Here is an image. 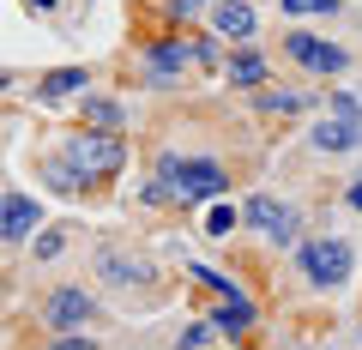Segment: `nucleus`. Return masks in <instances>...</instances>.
<instances>
[{"label":"nucleus","mask_w":362,"mask_h":350,"mask_svg":"<svg viewBox=\"0 0 362 350\" xmlns=\"http://www.w3.org/2000/svg\"><path fill=\"white\" fill-rule=\"evenodd\" d=\"M157 175L175 187V206H211V199L230 194V169L218 157H181V151H163L157 157Z\"/></svg>","instance_id":"nucleus-1"},{"label":"nucleus","mask_w":362,"mask_h":350,"mask_svg":"<svg viewBox=\"0 0 362 350\" xmlns=\"http://www.w3.org/2000/svg\"><path fill=\"white\" fill-rule=\"evenodd\" d=\"M61 157L97 187V182H109V175L127 169V139H121V133H103V127H78L73 139L61 145Z\"/></svg>","instance_id":"nucleus-2"},{"label":"nucleus","mask_w":362,"mask_h":350,"mask_svg":"<svg viewBox=\"0 0 362 350\" xmlns=\"http://www.w3.org/2000/svg\"><path fill=\"white\" fill-rule=\"evenodd\" d=\"M308 145L320 157H344V151H356L362 145V103L350 91H332L326 97V115L308 127Z\"/></svg>","instance_id":"nucleus-3"},{"label":"nucleus","mask_w":362,"mask_h":350,"mask_svg":"<svg viewBox=\"0 0 362 350\" xmlns=\"http://www.w3.org/2000/svg\"><path fill=\"white\" fill-rule=\"evenodd\" d=\"M296 266H302V278H308L314 290H338L356 272V254H350L344 235H308V242L296 247Z\"/></svg>","instance_id":"nucleus-4"},{"label":"nucleus","mask_w":362,"mask_h":350,"mask_svg":"<svg viewBox=\"0 0 362 350\" xmlns=\"http://www.w3.org/2000/svg\"><path fill=\"white\" fill-rule=\"evenodd\" d=\"M278 42H284V54H290V61L302 66V73H314V78H338V73L350 66V54L338 49V42L314 37V30H284Z\"/></svg>","instance_id":"nucleus-5"},{"label":"nucleus","mask_w":362,"mask_h":350,"mask_svg":"<svg viewBox=\"0 0 362 350\" xmlns=\"http://www.w3.org/2000/svg\"><path fill=\"white\" fill-rule=\"evenodd\" d=\"M90 314H97V302H90L85 284H54L49 302H42V326L49 332H78V326H90Z\"/></svg>","instance_id":"nucleus-6"},{"label":"nucleus","mask_w":362,"mask_h":350,"mask_svg":"<svg viewBox=\"0 0 362 350\" xmlns=\"http://www.w3.org/2000/svg\"><path fill=\"white\" fill-rule=\"evenodd\" d=\"M242 223L247 230H259L266 242H278V247H290L296 242V206H284V199H272V194H254L242 206Z\"/></svg>","instance_id":"nucleus-7"},{"label":"nucleus","mask_w":362,"mask_h":350,"mask_svg":"<svg viewBox=\"0 0 362 350\" xmlns=\"http://www.w3.org/2000/svg\"><path fill=\"white\" fill-rule=\"evenodd\" d=\"M187 66H194V37H151L145 42V73H151V85H175Z\"/></svg>","instance_id":"nucleus-8"},{"label":"nucleus","mask_w":362,"mask_h":350,"mask_svg":"<svg viewBox=\"0 0 362 350\" xmlns=\"http://www.w3.org/2000/svg\"><path fill=\"white\" fill-rule=\"evenodd\" d=\"M97 278H103V284H115V290L157 284L151 259H145V254H127V247H103V254H97Z\"/></svg>","instance_id":"nucleus-9"},{"label":"nucleus","mask_w":362,"mask_h":350,"mask_svg":"<svg viewBox=\"0 0 362 350\" xmlns=\"http://www.w3.org/2000/svg\"><path fill=\"white\" fill-rule=\"evenodd\" d=\"M206 13H211V37H218V42H247L254 25H259L247 0H211Z\"/></svg>","instance_id":"nucleus-10"},{"label":"nucleus","mask_w":362,"mask_h":350,"mask_svg":"<svg viewBox=\"0 0 362 350\" xmlns=\"http://www.w3.org/2000/svg\"><path fill=\"white\" fill-rule=\"evenodd\" d=\"M42 223V206L30 194H0V242H25V235H37Z\"/></svg>","instance_id":"nucleus-11"},{"label":"nucleus","mask_w":362,"mask_h":350,"mask_svg":"<svg viewBox=\"0 0 362 350\" xmlns=\"http://www.w3.org/2000/svg\"><path fill=\"white\" fill-rule=\"evenodd\" d=\"M266 78H272V66L259 61L254 49H235L230 61H223V85H230V91H259Z\"/></svg>","instance_id":"nucleus-12"},{"label":"nucleus","mask_w":362,"mask_h":350,"mask_svg":"<svg viewBox=\"0 0 362 350\" xmlns=\"http://www.w3.org/2000/svg\"><path fill=\"white\" fill-rule=\"evenodd\" d=\"M211 326H218V338H242V332H254V302H247L242 290H235V296H218Z\"/></svg>","instance_id":"nucleus-13"},{"label":"nucleus","mask_w":362,"mask_h":350,"mask_svg":"<svg viewBox=\"0 0 362 350\" xmlns=\"http://www.w3.org/2000/svg\"><path fill=\"white\" fill-rule=\"evenodd\" d=\"M78 91H90V66H54V73L37 78L42 103H61V97H78Z\"/></svg>","instance_id":"nucleus-14"},{"label":"nucleus","mask_w":362,"mask_h":350,"mask_svg":"<svg viewBox=\"0 0 362 350\" xmlns=\"http://www.w3.org/2000/svg\"><path fill=\"white\" fill-rule=\"evenodd\" d=\"M254 103H259V115L284 121V115H302V109L314 103V91H290V85H272V78H266V85L254 91Z\"/></svg>","instance_id":"nucleus-15"},{"label":"nucleus","mask_w":362,"mask_h":350,"mask_svg":"<svg viewBox=\"0 0 362 350\" xmlns=\"http://www.w3.org/2000/svg\"><path fill=\"white\" fill-rule=\"evenodd\" d=\"M85 127H103V133H127V109L115 97H90L85 91Z\"/></svg>","instance_id":"nucleus-16"},{"label":"nucleus","mask_w":362,"mask_h":350,"mask_svg":"<svg viewBox=\"0 0 362 350\" xmlns=\"http://www.w3.org/2000/svg\"><path fill=\"white\" fill-rule=\"evenodd\" d=\"M42 182H49L54 187V194H66V199H78V194H85V175H78V169L73 163H66V157H49V163H42Z\"/></svg>","instance_id":"nucleus-17"},{"label":"nucleus","mask_w":362,"mask_h":350,"mask_svg":"<svg viewBox=\"0 0 362 350\" xmlns=\"http://www.w3.org/2000/svg\"><path fill=\"white\" fill-rule=\"evenodd\" d=\"M242 223V211L235 206H223V199H211V211H206V235H218V242H230V230Z\"/></svg>","instance_id":"nucleus-18"},{"label":"nucleus","mask_w":362,"mask_h":350,"mask_svg":"<svg viewBox=\"0 0 362 350\" xmlns=\"http://www.w3.org/2000/svg\"><path fill=\"white\" fill-rule=\"evenodd\" d=\"M290 18H314V13H338V0H278Z\"/></svg>","instance_id":"nucleus-19"},{"label":"nucleus","mask_w":362,"mask_h":350,"mask_svg":"<svg viewBox=\"0 0 362 350\" xmlns=\"http://www.w3.org/2000/svg\"><path fill=\"white\" fill-rule=\"evenodd\" d=\"M194 278H199V284L211 290V296H235V284H230L223 272H211V266H194Z\"/></svg>","instance_id":"nucleus-20"},{"label":"nucleus","mask_w":362,"mask_h":350,"mask_svg":"<svg viewBox=\"0 0 362 350\" xmlns=\"http://www.w3.org/2000/svg\"><path fill=\"white\" fill-rule=\"evenodd\" d=\"M211 338H218V326H211V320H199V326H187V332H181V344H187V350H199V344H211Z\"/></svg>","instance_id":"nucleus-21"},{"label":"nucleus","mask_w":362,"mask_h":350,"mask_svg":"<svg viewBox=\"0 0 362 350\" xmlns=\"http://www.w3.org/2000/svg\"><path fill=\"white\" fill-rule=\"evenodd\" d=\"M66 247V230H42V242H37V259H54Z\"/></svg>","instance_id":"nucleus-22"},{"label":"nucleus","mask_w":362,"mask_h":350,"mask_svg":"<svg viewBox=\"0 0 362 350\" xmlns=\"http://www.w3.org/2000/svg\"><path fill=\"white\" fill-rule=\"evenodd\" d=\"M194 61L199 66H218V37H194Z\"/></svg>","instance_id":"nucleus-23"},{"label":"nucleus","mask_w":362,"mask_h":350,"mask_svg":"<svg viewBox=\"0 0 362 350\" xmlns=\"http://www.w3.org/2000/svg\"><path fill=\"white\" fill-rule=\"evenodd\" d=\"M211 0H169V18H194V13H206Z\"/></svg>","instance_id":"nucleus-24"},{"label":"nucleus","mask_w":362,"mask_h":350,"mask_svg":"<svg viewBox=\"0 0 362 350\" xmlns=\"http://www.w3.org/2000/svg\"><path fill=\"white\" fill-rule=\"evenodd\" d=\"M344 206H350V211H362V175H356V182L344 187Z\"/></svg>","instance_id":"nucleus-25"},{"label":"nucleus","mask_w":362,"mask_h":350,"mask_svg":"<svg viewBox=\"0 0 362 350\" xmlns=\"http://www.w3.org/2000/svg\"><path fill=\"white\" fill-rule=\"evenodd\" d=\"M6 85H13V73H6V66H0V97H6Z\"/></svg>","instance_id":"nucleus-26"},{"label":"nucleus","mask_w":362,"mask_h":350,"mask_svg":"<svg viewBox=\"0 0 362 350\" xmlns=\"http://www.w3.org/2000/svg\"><path fill=\"white\" fill-rule=\"evenodd\" d=\"M30 6H37V13H54V0H30Z\"/></svg>","instance_id":"nucleus-27"},{"label":"nucleus","mask_w":362,"mask_h":350,"mask_svg":"<svg viewBox=\"0 0 362 350\" xmlns=\"http://www.w3.org/2000/svg\"><path fill=\"white\" fill-rule=\"evenodd\" d=\"M0 284H6V272H0Z\"/></svg>","instance_id":"nucleus-28"}]
</instances>
